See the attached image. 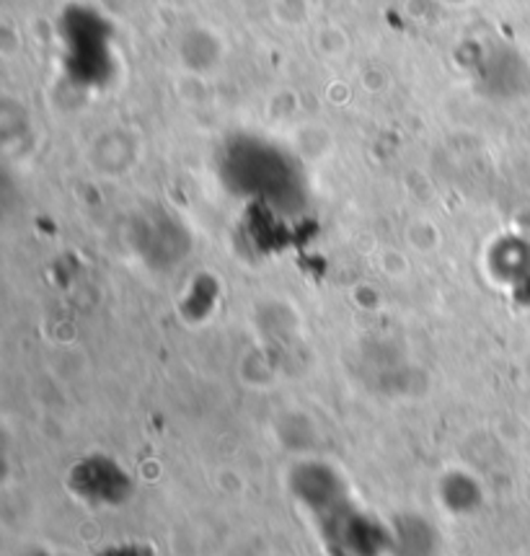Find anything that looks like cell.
Masks as SVG:
<instances>
[{"label":"cell","mask_w":530,"mask_h":556,"mask_svg":"<svg viewBox=\"0 0 530 556\" xmlns=\"http://www.w3.org/2000/svg\"><path fill=\"white\" fill-rule=\"evenodd\" d=\"M101 556H151V552L142 546H117V548H106Z\"/></svg>","instance_id":"2"},{"label":"cell","mask_w":530,"mask_h":556,"mask_svg":"<svg viewBox=\"0 0 530 556\" xmlns=\"http://www.w3.org/2000/svg\"><path fill=\"white\" fill-rule=\"evenodd\" d=\"M391 546L396 556H438V535L422 518H399Z\"/></svg>","instance_id":"1"}]
</instances>
